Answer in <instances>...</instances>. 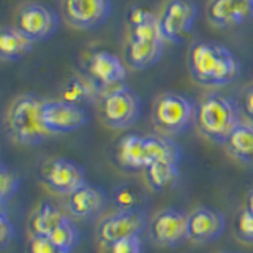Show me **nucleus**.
<instances>
[{
  "instance_id": "19",
  "label": "nucleus",
  "mask_w": 253,
  "mask_h": 253,
  "mask_svg": "<svg viewBox=\"0 0 253 253\" xmlns=\"http://www.w3.org/2000/svg\"><path fill=\"white\" fill-rule=\"evenodd\" d=\"M103 92V87L93 78L87 76H73L62 89V98L75 105H87L97 100Z\"/></svg>"
},
{
  "instance_id": "12",
  "label": "nucleus",
  "mask_w": 253,
  "mask_h": 253,
  "mask_svg": "<svg viewBox=\"0 0 253 253\" xmlns=\"http://www.w3.org/2000/svg\"><path fill=\"white\" fill-rule=\"evenodd\" d=\"M152 239L163 247H177L188 239V215L180 209L168 208L152 221Z\"/></svg>"
},
{
  "instance_id": "9",
  "label": "nucleus",
  "mask_w": 253,
  "mask_h": 253,
  "mask_svg": "<svg viewBox=\"0 0 253 253\" xmlns=\"http://www.w3.org/2000/svg\"><path fill=\"white\" fill-rule=\"evenodd\" d=\"M113 11L111 0H62V13L71 27L93 30L103 26Z\"/></svg>"
},
{
  "instance_id": "30",
  "label": "nucleus",
  "mask_w": 253,
  "mask_h": 253,
  "mask_svg": "<svg viewBox=\"0 0 253 253\" xmlns=\"http://www.w3.org/2000/svg\"><path fill=\"white\" fill-rule=\"evenodd\" d=\"M109 253H142V242L139 236H130L109 245Z\"/></svg>"
},
{
  "instance_id": "21",
  "label": "nucleus",
  "mask_w": 253,
  "mask_h": 253,
  "mask_svg": "<svg viewBox=\"0 0 253 253\" xmlns=\"http://www.w3.org/2000/svg\"><path fill=\"white\" fill-rule=\"evenodd\" d=\"M32 47L34 42L16 26L0 29V60H19L32 51Z\"/></svg>"
},
{
  "instance_id": "2",
  "label": "nucleus",
  "mask_w": 253,
  "mask_h": 253,
  "mask_svg": "<svg viewBox=\"0 0 253 253\" xmlns=\"http://www.w3.org/2000/svg\"><path fill=\"white\" fill-rule=\"evenodd\" d=\"M44 103V98L35 93H27L16 98L8 109V131L19 144L37 146L51 136L43 119Z\"/></svg>"
},
{
  "instance_id": "4",
  "label": "nucleus",
  "mask_w": 253,
  "mask_h": 253,
  "mask_svg": "<svg viewBox=\"0 0 253 253\" xmlns=\"http://www.w3.org/2000/svg\"><path fill=\"white\" fill-rule=\"evenodd\" d=\"M130 40L125 46V62L133 70H146L162 59L165 40L158 27V18L130 27Z\"/></svg>"
},
{
  "instance_id": "18",
  "label": "nucleus",
  "mask_w": 253,
  "mask_h": 253,
  "mask_svg": "<svg viewBox=\"0 0 253 253\" xmlns=\"http://www.w3.org/2000/svg\"><path fill=\"white\" fill-rule=\"evenodd\" d=\"M117 162L125 169L139 171L146 169L147 150H146V136H139L136 133L125 134L117 144Z\"/></svg>"
},
{
  "instance_id": "7",
  "label": "nucleus",
  "mask_w": 253,
  "mask_h": 253,
  "mask_svg": "<svg viewBox=\"0 0 253 253\" xmlns=\"http://www.w3.org/2000/svg\"><path fill=\"white\" fill-rule=\"evenodd\" d=\"M198 18V5L193 0H168L162 14L158 16V27L165 42L179 43L190 32Z\"/></svg>"
},
{
  "instance_id": "15",
  "label": "nucleus",
  "mask_w": 253,
  "mask_h": 253,
  "mask_svg": "<svg viewBox=\"0 0 253 253\" xmlns=\"http://www.w3.org/2000/svg\"><path fill=\"white\" fill-rule=\"evenodd\" d=\"M87 70H89V76L93 78L103 89H109V87L122 84L124 79L126 78L125 63L117 55L105 49L90 54Z\"/></svg>"
},
{
  "instance_id": "10",
  "label": "nucleus",
  "mask_w": 253,
  "mask_h": 253,
  "mask_svg": "<svg viewBox=\"0 0 253 253\" xmlns=\"http://www.w3.org/2000/svg\"><path fill=\"white\" fill-rule=\"evenodd\" d=\"M43 119L51 134H62L76 131L84 126L89 122V113L84 106L65 100H46Z\"/></svg>"
},
{
  "instance_id": "29",
  "label": "nucleus",
  "mask_w": 253,
  "mask_h": 253,
  "mask_svg": "<svg viewBox=\"0 0 253 253\" xmlns=\"http://www.w3.org/2000/svg\"><path fill=\"white\" fill-rule=\"evenodd\" d=\"M29 253H67L55 245L47 236H32Z\"/></svg>"
},
{
  "instance_id": "5",
  "label": "nucleus",
  "mask_w": 253,
  "mask_h": 253,
  "mask_svg": "<svg viewBox=\"0 0 253 253\" xmlns=\"http://www.w3.org/2000/svg\"><path fill=\"white\" fill-rule=\"evenodd\" d=\"M195 114L196 106L193 101L174 92L160 95L152 109L155 126L166 134H179L188 130L195 122Z\"/></svg>"
},
{
  "instance_id": "20",
  "label": "nucleus",
  "mask_w": 253,
  "mask_h": 253,
  "mask_svg": "<svg viewBox=\"0 0 253 253\" xmlns=\"http://www.w3.org/2000/svg\"><path fill=\"white\" fill-rule=\"evenodd\" d=\"M67 220V215L57 206L44 201L32 213L29 220V229L32 236H49L55 228L65 223Z\"/></svg>"
},
{
  "instance_id": "8",
  "label": "nucleus",
  "mask_w": 253,
  "mask_h": 253,
  "mask_svg": "<svg viewBox=\"0 0 253 253\" xmlns=\"http://www.w3.org/2000/svg\"><path fill=\"white\" fill-rule=\"evenodd\" d=\"M59 14L51 6L43 3H26L19 8L16 16V27L32 42H44L59 29Z\"/></svg>"
},
{
  "instance_id": "3",
  "label": "nucleus",
  "mask_w": 253,
  "mask_h": 253,
  "mask_svg": "<svg viewBox=\"0 0 253 253\" xmlns=\"http://www.w3.org/2000/svg\"><path fill=\"white\" fill-rule=\"evenodd\" d=\"M195 124L208 139L223 144L241 124V113L233 100L211 93L196 106Z\"/></svg>"
},
{
  "instance_id": "16",
  "label": "nucleus",
  "mask_w": 253,
  "mask_h": 253,
  "mask_svg": "<svg viewBox=\"0 0 253 253\" xmlns=\"http://www.w3.org/2000/svg\"><path fill=\"white\" fill-rule=\"evenodd\" d=\"M253 18L252 0H211L208 5V19L215 27H233Z\"/></svg>"
},
{
  "instance_id": "26",
  "label": "nucleus",
  "mask_w": 253,
  "mask_h": 253,
  "mask_svg": "<svg viewBox=\"0 0 253 253\" xmlns=\"http://www.w3.org/2000/svg\"><path fill=\"white\" fill-rule=\"evenodd\" d=\"M141 192L133 185L124 184L114 192V203L119 208V211H131V209H139L141 204Z\"/></svg>"
},
{
  "instance_id": "14",
  "label": "nucleus",
  "mask_w": 253,
  "mask_h": 253,
  "mask_svg": "<svg viewBox=\"0 0 253 253\" xmlns=\"http://www.w3.org/2000/svg\"><path fill=\"white\" fill-rule=\"evenodd\" d=\"M226 228V218L221 212L211 208H198L188 213V239L200 244L217 241Z\"/></svg>"
},
{
  "instance_id": "1",
  "label": "nucleus",
  "mask_w": 253,
  "mask_h": 253,
  "mask_svg": "<svg viewBox=\"0 0 253 253\" xmlns=\"http://www.w3.org/2000/svg\"><path fill=\"white\" fill-rule=\"evenodd\" d=\"M188 68L195 81L206 87L228 85L241 75L239 59L223 44L206 40L190 46Z\"/></svg>"
},
{
  "instance_id": "32",
  "label": "nucleus",
  "mask_w": 253,
  "mask_h": 253,
  "mask_svg": "<svg viewBox=\"0 0 253 253\" xmlns=\"http://www.w3.org/2000/svg\"><path fill=\"white\" fill-rule=\"evenodd\" d=\"M158 16H155L152 11H149L147 8L144 6H133L131 10L128 11V24L130 27H134V26H139V24H144V22H149V21H154L157 19Z\"/></svg>"
},
{
  "instance_id": "31",
  "label": "nucleus",
  "mask_w": 253,
  "mask_h": 253,
  "mask_svg": "<svg viewBox=\"0 0 253 253\" xmlns=\"http://www.w3.org/2000/svg\"><path fill=\"white\" fill-rule=\"evenodd\" d=\"M14 237V226L8 217L6 208H0V250L5 249Z\"/></svg>"
},
{
  "instance_id": "36",
  "label": "nucleus",
  "mask_w": 253,
  "mask_h": 253,
  "mask_svg": "<svg viewBox=\"0 0 253 253\" xmlns=\"http://www.w3.org/2000/svg\"><path fill=\"white\" fill-rule=\"evenodd\" d=\"M252 2H253V0H252Z\"/></svg>"
},
{
  "instance_id": "27",
  "label": "nucleus",
  "mask_w": 253,
  "mask_h": 253,
  "mask_svg": "<svg viewBox=\"0 0 253 253\" xmlns=\"http://www.w3.org/2000/svg\"><path fill=\"white\" fill-rule=\"evenodd\" d=\"M19 184L21 179L18 172L8 166L0 165V200L6 203L10 198H13L19 190Z\"/></svg>"
},
{
  "instance_id": "35",
  "label": "nucleus",
  "mask_w": 253,
  "mask_h": 253,
  "mask_svg": "<svg viewBox=\"0 0 253 253\" xmlns=\"http://www.w3.org/2000/svg\"><path fill=\"white\" fill-rule=\"evenodd\" d=\"M221 253H237V252H221Z\"/></svg>"
},
{
  "instance_id": "28",
  "label": "nucleus",
  "mask_w": 253,
  "mask_h": 253,
  "mask_svg": "<svg viewBox=\"0 0 253 253\" xmlns=\"http://www.w3.org/2000/svg\"><path fill=\"white\" fill-rule=\"evenodd\" d=\"M236 231L241 241L253 244V212L249 208H245L237 217Z\"/></svg>"
},
{
  "instance_id": "17",
  "label": "nucleus",
  "mask_w": 253,
  "mask_h": 253,
  "mask_svg": "<svg viewBox=\"0 0 253 253\" xmlns=\"http://www.w3.org/2000/svg\"><path fill=\"white\" fill-rule=\"evenodd\" d=\"M106 193L97 185L85 184L67 195V208L78 218H90L106 208Z\"/></svg>"
},
{
  "instance_id": "25",
  "label": "nucleus",
  "mask_w": 253,
  "mask_h": 253,
  "mask_svg": "<svg viewBox=\"0 0 253 253\" xmlns=\"http://www.w3.org/2000/svg\"><path fill=\"white\" fill-rule=\"evenodd\" d=\"M47 237H49L55 245H59L62 250L71 253L76 249V245L79 242V231L70 220H67L65 223H62L60 226L55 228Z\"/></svg>"
},
{
  "instance_id": "34",
  "label": "nucleus",
  "mask_w": 253,
  "mask_h": 253,
  "mask_svg": "<svg viewBox=\"0 0 253 253\" xmlns=\"http://www.w3.org/2000/svg\"><path fill=\"white\" fill-rule=\"evenodd\" d=\"M247 208L253 212V190L249 193V198H247Z\"/></svg>"
},
{
  "instance_id": "23",
  "label": "nucleus",
  "mask_w": 253,
  "mask_h": 253,
  "mask_svg": "<svg viewBox=\"0 0 253 253\" xmlns=\"http://www.w3.org/2000/svg\"><path fill=\"white\" fill-rule=\"evenodd\" d=\"M146 150L149 165L154 162H180V149L168 136H158V134L146 136Z\"/></svg>"
},
{
  "instance_id": "22",
  "label": "nucleus",
  "mask_w": 253,
  "mask_h": 253,
  "mask_svg": "<svg viewBox=\"0 0 253 253\" xmlns=\"http://www.w3.org/2000/svg\"><path fill=\"white\" fill-rule=\"evenodd\" d=\"M146 179L150 188L155 192L172 187L179 179V163L171 162H154L146 166Z\"/></svg>"
},
{
  "instance_id": "11",
  "label": "nucleus",
  "mask_w": 253,
  "mask_h": 253,
  "mask_svg": "<svg viewBox=\"0 0 253 253\" xmlns=\"http://www.w3.org/2000/svg\"><path fill=\"white\" fill-rule=\"evenodd\" d=\"M146 226V215L141 209L117 211L108 215L98 226V239L103 245H113L114 242L130 236H139Z\"/></svg>"
},
{
  "instance_id": "33",
  "label": "nucleus",
  "mask_w": 253,
  "mask_h": 253,
  "mask_svg": "<svg viewBox=\"0 0 253 253\" xmlns=\"http://www.w3.org/2000/svg\"><path fill=\"white\" fill-rule=\"evenodd\" d=\"M244 113L253 122V85L245 92L244 97Z\"/></svg>"
},
{
  "instance_id": "6",
  "label": "nucleus",
  "mask_w": 253,
  "mask_h": 253,
  "mask_svg": "<svg viewBox=\"0 0 253 253\" xmlns=\"http://www.w3.org/2000/svg\"><path fill=\"white\" fill-rule=\"evenodd\" d=\"M139 114L141 101L131 87L119 84L106 89L101 100V117L111 128H128L138 121Z\"/></svg>"
},
{
  "instance_id": "13",
  "label": "nucleus",
  "mask_w": 253,
  "mask_h": 253,
  "mask_svg": "<svg viewBox=\"0 0 253 253\" xmlns=\"http://www.w3.org/2000/svg\"><path fill=\"white\" fill-rule=\"evenodd\" d=\"M43 179L47 187L60 195H70L85 184V171L70 158H54L44 166Z\"/></svg>"
},
{
  "instance_id": "24",
  "label": "nucleus",
  "mask_w": 253,
  "mask_h": 253,
  "mask_svg": "<svg viewBox=\"0 0 253 253\" xmlns=\"http://www.w3.org/2000/svg\"><path fill=\"white\" fill-rule=\"evenodd\" d=\"M228 147L237 160L253 162V122H241L228 139Z\"/></svg>"
}]
</instances>
